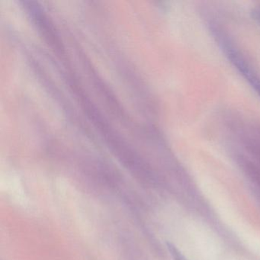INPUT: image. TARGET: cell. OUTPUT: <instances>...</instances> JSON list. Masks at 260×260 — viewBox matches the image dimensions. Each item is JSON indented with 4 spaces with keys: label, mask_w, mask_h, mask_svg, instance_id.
I'll return each mask as SVG.
<instances>
[{
    "label": "cell",
    "mask_w": 260,
    "mask_h": 260,
    "mask_svg": "<svg viewBox=\"0 0 260 260\" xmlns=\"http://www.w3.org/2000/svg\"><path fill=\"white\" fill-rule=\"evenodd\" d=\"M170 249H171L172 254H173V256L175 257L176 260H186L183 256H182V255H181L180 252H179L177 249H175L173 246H172V247L170 248Z\"/></svg>",
    "instance_id": "cell-1"
}]
</instances>
